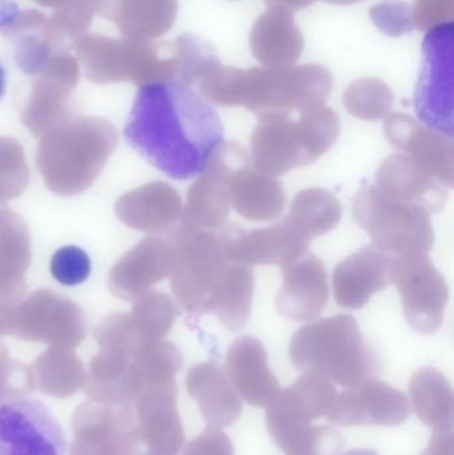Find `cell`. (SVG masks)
<instances>
[{"mask_svg":"<svg viewBox=\"0 0 454 455\" xmlns=\"http://www.w3.org/2000/svg\"><path fill=\"white\" fill-rule=\"evenodd\" d=\"M187 389L210 427L226 429L242 416V400L216 363L194 366L187 374Z\"/></svg>","mask_w":454,"mask_h":455,"instance_id":"obj_23","label":"cell"},{"mask_svg":"<svg viewBox=\"0 0 454 455\" xmlns=\"http://www.w3.org/2000/svg\"><path fill=\"white\" fill-rule=\"evenodd\" d=\"M421 455H428V454H426V451H424V453H423V454H421Z\"/></svg>","mask_w":454,"mask_h":455,"instance_id":"obj_46","label":"cell"},{"mask_svg":"<svg viewBox=\"0 0 454 455\" xmlns=\"http://www.w3.org/2000/svg\"><path fill=\"white\" fill-rule=\"evenodd\" d=\"M268 3H276V4H279V3H282V4L288 5V7L292 8H301L304 7V5L311 4L314 0H267Z\"/></svg>","mask_w":454,"mask_h":455,"instance_id":"obj_40","label":"cell"},{"mask_svg":"<svg viewBox=\"0 0 454 455\" xmlns=\"http://www.w3.org/2000/svg\"><path fill=\"white\" fill-rule=\"evenodd\" d=\"M293 114V112H292ZM292 114L260 117L251 136V164L267 175L282 176L312 164L339 139L340 120L324 104Z\"/></svg>","mask_w":454,"mask_h":455,"instance_id":"obj_3","label":"cell"},{"mask_svg":"<svg viewBox=\"0 0 454 455\" xmlns=\"http://www.w3.org/2000/svg\"><path fill=\"white\" fill-rule=\"evenodd\" d=\"M344 104L357 119L376 122L388 116L394 104V95L378 80H360L346 90Z\"/></svg>","mask_w":454,"mask_h":455,"instance_id":"obj_33","label":"cell"},{"mask_svg":"<svg viewBox=\"0 0 454 455\" xmlns=\"http://www.w3.org/2000/svg\"><path fill=\"white\" fill-rule=\"evenodd\" d=\"M229 261L237 264L287 267L306 256L311 240L287 220L263 229L245 230L236 226L218 229Z\"/></svg>","mask_w":454,"mask_h":455,"instance_id":"obj_13","label":"cell"},{"mask_svg":"<svg viewBox=\"0 0 454 455\" xmlns=\"http://www.w3.org/2000/svg\"><path fill=\"white\" fill-rule=\"evenodd\" d=\"M175 384L162 385L151 395L147 414L151 443L156 455H176L184 443V430L176 411Z\"/></svg>","mask_w":454,"mask_h":455,"instance_id":"obj_31","label":"cell"},{"mask_svg":"<svg viewBox=\"0 0 454 455\" xmlns=\"http://www.w3.org/2000/svg\"><path fill=\"white\" fill-rule=\"evenodd\" d=\"M283 286L276 297L282 317L309 323L322 315L330 299L324 264L316 256H304L283 270Z\"/></svg>","mask_w":454,"mask_h":455,"instance_id":"obj_19","label":"cell"},{"mask_svg":"<svg viewBox=\"0 0 454 455\" xmlns=\"http://www.w3.org/2000/svg\"><path fill=\"white\" fill-rule=\"evenodd\" d=\"M250 164L244 147L237 141L221 143L211 156L204 175L189 189L181 223L200 230L224 227L231 211L229 181L240 168Z\"/></svg>","mask_w":454,"mask_h":455,"instance_id":"obj_10","label":"cell"},{"mask_svg":"<svg viewBox=\"0 0 454 455\" xmlns=\"http://www.w3.org/2000/svg\"><path fill=\"white\" fill-rule=\"evenodd\" d=\"M50 267L51 275L61 285H80L90 277L91 259L83 249L64 246L53 254Z\"/></svg>","mask_w":454,"mask_h":455,"instance_id":"obj_36","label":"cell"},{"mask_svg":"<svg viewBox=\"0 0 454 455\" xmlns=\"http://www.w3.org/2000/svg\"><path fill=\"white\" fill-rule=\"evenodd\" d=\"M415 109L426 127L453 136V21L432 27L423 42Z\"/></svg>","mask_w":454,"mask_h":455,"instance_id":"obj_8","label":"cell"},{"mask_svg":"<svg viewBox=\"0 0 454 455\" xmlns=\"http://www.w3.org/2000/svg\"><path fill=\"white\" fill-rule=\"evenodd\" d=\"M293 365L351 389L370 379L375 360L352 315L315 321L296 331L290 345Z\"/></svg>","mask_w":454,"mask_h":455,"instance_id":"obj_4","label":"cell"},{"mask_svg":"<svg viewBox=\"0 0 454 455\" xmlns=\"http://www.w3.org/2000/svg\"><path fill=\"white\" fill-rule=\"evenodd\" d=\"M343 208L327 189L308 188L299 192L285 220L312 240L335 229L340 223Z\"/></svg>","mask_w":454,"mask_h":455,"instance_id":"obj_30","label":"cell"},{"mask_svg":"<svg viewBox=\"0 0 454 455\" xmlns=\"http://www.w3.org/2000/svg\"><path fill=\"white\" fill-rule=\"evenodd\" d=\"M226 374L239 397L256 408H267L280 392L276 376L258 339L243 336L229 347Z\"/></svg>","mask_w":454,"mask_h":455,"instance_id":"obj_22","label":"cell"},{"mask_svg":"<svg viewBox=\"0 0 454 455\" xmlns=\"http://www.w3.org/2000/svg\"><path fill=\"white\" fill-rule=\"evenodd\" d=\"M343 455H378L375 451H367V449H354L349 451L348 453Z\"/></svg>","mask_w":454,"mask_h":455,"instance_id":"obj_43","label":"cell"},{"mask_svg":"<svg viewBox=\"0 0 454 455\" xmlns=\"http://www.w3.org/2000/svg\"><path fill=\"white\" fill-rule=\"evenodd\" d=\"M28 184V168L20 144L0 138V211L8 200L15 199Z\"/></svg>","mask_w":454,"mask_h":455,"instance_id":"obj_35","label":"cell"},{"mask_svg":"<svg viewBox=\"0 0 454 455\" xmlns=\"http://www.w3.org/2000/svg\"><path fill=\"white\" fill-rule=\"evenodd\" d=\"M85 76L93 83L124 82L136 84L176 79L178 58L160 59L159 47L146 40H117L85 35L75 43Z\"/></svg>","mask_w":454,"mask_h":455,"instance_id":"obj_6","label":"cell"},{"mask_svg":"<svg viewBox=\"0 0 454 455\" xmlns=\"http://www.w3.org/2000/svg\"><path fill=\"white\" fill-rule=\"evenodd\" d=\"M0 301H3V302H8V304H13V302H11V301H8L7 299H5L4 296H3L2 293H0Z\"/></svg>","mask_w":454,"mask_h":455,"instance_id":"obj_44","label":"cell"},{"mask_svg":"<svg viewBox=\"0 0 454 455\" xmlns=\"http://www.w3.org/2000/svg\"><path fill=\"white\" fill-rule=\"evenodd\" d=\"M253 291L255 275L251 267L231 262L213 291L211 313L229 331H242L250 320Z\"/></svg>","mask_w":454,"mask_h":455,"instance_id":"obj_29","label":"cell"},{"mask_svg":"<svg viewBox=\"0 0 454 455\" xmlns=\"http://www.w3.org/2000/svg\"><path fill=\"white\" fill-rule=\"evenodd\" d=\"M8 334L29 341L75 347L85 334L82 309L52 291H37L11 310Z\"/></svg>","mask_w":454,"mask_h":455,"instance_id":"obj_12","label":"cell"},{"mask_svg":"<svg viewBox=\"0 0 454 455\" xmlns=\"http://www.w3.org/2000/svg\"><path fill=\"white\" fill-rule=\"evenodd\" d=\"M231 205L251 221H272L285 208L284 189L275 176L267 175L250 165L240 168L229 181Z\"/></svg>","mask_w":454,"mask_h":455,"instance_id":"obj_26","label":"cell"},{"mask_svg":"<svg viewBox=\"0 0 454 455\" xmlns=\"http://www.w3.org/2000/svg\"><path fill=\"white\" fill-rule=\"evenodd\" d=\"M392 283L399 289L410 328L424 336L436 333L444 321L450 288L426 253L410 251L394 256Z\"/></svg>","mask_w":454,"mask_h":455,"instance_id":"obj_9","label":"cell"},{"mask_svg":"<svg viewBox=\"0 0 454 455\" xmlns=\"http://www.w3.org/2000/svg\"><path fill=\"white\" fill-rule=\"evenodd\" d=\"M394 254L375 245L351 254L333 270V294L339 307L362 309L373 294L392 283Z\"/></svg>","mask_w":454,"mask_h":455,"instance_id":"obj_17","label":"cell"},{"mask_svg":"<svg viewBox=\"0 0 454 455\" xmlns=\"http://www.w3.org/2000/svg\"><path fill=\"white\" fill-rule=\"evenodd\" d=\"M37 4L44 5V7H60L67 0H35Z\"/></svg>","mask_w":454,"mask_h":455,"instance_id":"obj_41","label":"cell"},{"mask_svg":"<svg viewBox=\"0 0 454 455\" xmlns=\"http://www.w3.org/2000/svg\"><path fill=\"white\" fill-rule=\"evenodd\" d=\"M72 90L47 80H37L32 87L23 120L35 136L44 135L64 120L68 119V98Z\"/></svg>","mask_w":454,"mask_h":455,"instance_id":"obj_32","label":"cell"},{"mask_svg":"<svg viewBox=\"0 0 454 455\" xmlns=\"http://www.w3.org/2000/svg\"><path fill=\"white\" fill-rule=\"evenodd\" d=\"M338 392L332 382L316 373H304L287 389L280 390L267 406V427L274 435L291 427L312 424L327 416Z\"/></svg>","mask_w":454,"mask_h":455,"instance_id":"obj_16","label":"cell"},{"mask_svg":"<svg viewBox=\"0 0 454 455\" xmlns=\"http://www.w3.org/2000/svg\"><path fill=\"white\" fill-rule=\"evenodd\" d=\"M31 259L29 235L20 216L0 211V293L11 302H19L26 291L24 273Z\"/></svg>","mask_w":454,"mask_h":455,"instance_id":"obj_27","label":"cell"},{"mask_svg":"<svg viewBox=\"0 0 454 455\" xmlns=\"http://www.w3.org/2000/svg\"><path fill=\"white\" fill-rule=\"evenodd\" d=\"M410 405L416 416L434 433L452 432L454 395L452 385L436 369L423 368L410 381Z\"/></svg>","mask_w":454,"mask_h":455,"instance_id":"obj_28","label":"cell"},{"mask_svg":"<svg viewBox=\"0 0 454 455\" xmlns=\"http://www.w3.org/2000/svg\"><path fill=\"white\" fill-rule=\"evenodd\" d=\"M392 146L404 152L413 163L436 178L447 188L454 183V143L452 136L426 127L404 114L386 116L384 125Z\"/></svg>","mask_w":454,"mask_h":455,"instance_id":"obj_15","label":"cell"},{"mask_svg":"<svg viewBox=\"0 0 454 455\" xmlns=\"http://www.w3.org/2000/svg\"><path fill=\"white\" fill-rule=\"evenodd\" d=\"M66 437L47 405L35 398L0 403V455H64Z\"/></svg>","mask_w":454,"mask_h":455,"instance_id":"obj_11","label":"cell"},{"mask_svg":"<svg viewBox=\"0 0 454 455\" xmlns=\"http://www.w3.org/2000/svg\"><path fill=\"white\" fill-rule=\"evenodd\" d=\"M175 256V248L167 238H146L115 265L109 275L112 293L130 301L140 299L171 275Z\"/></svg>","mask_w":454,"mask_h":455,"instance_id":"obj_18","label":"cell"},{"mask_svg":"<svg viewBox=\"0 0 454 455\" xmlns=\"http://www.w3.org/2000/svg\"><path fill=\"white\" fill-rule=\"evenodd\" d=\"M178 315V307L170 296L151 291L139 299L130 315L107 318L96 336L119 339L131 349H138L167 336Z\"/></svg>","mask_w":454,"mask_h":455,"instance_id":"obj_20","label":"cell"},{"mask_svg":"<svg viewBox=\"0 0 454 455\" xmlns=\"http://www.w3.org/2000/svg\"><path fill=\"white\" fill-rule=\"evenodd\" d=\"M48 19L36 10L21 11L15 2L0 0V34L13 37L45 26Z\"/></svg>","mask_w":454,"mask_h":455,"instance_id":"obj_37","label":"cell"},{"mask_svg":"<svg viewBox=\"0 0 454 455\" xmlns=\"http://www.w3.org/2000/svg\"><path fill=\"white\" fill-rule=\"evenodd\" d=\"M167 238L176 254L170 275L173 294L191 315L211 313L213 291L231 264L218 230L195 229L181 223L171 228Z\"/></svg>","mask_w":454,"mask_h":455,"instance_id":"obj_5","label":"cell"},{"mask_svg":"<svg viewBox=\"0 0 454 455\" xmlns=\"http://www.w3.org/2000/svg\"><path fill=\"white\" fill-rule=\"evenodd\" d=\"M331 2H341V3H346V2H354V0H331Z\"/></svg>","mask_w":454,"mask_h":455,"instance_id":"obj_45","label":"cell"},{"mask_svg":"<svg viewBox=\"0 0 454 455\" xmlns=\"http://www.w3.org/2000/svg\"><path fill=\"white\" fill-rule=\"evenodd\" d=\"M410 403L404 393L386 382L367 379L340 393L327 414L340 427H399L407 421Z\"/></svg>","mask_w":454,"mask_h":455,"instance_id":"obj_14","label":"cell"},{"mask_svg":"<svg viewBox=\"0 0 454 455\" xmlns=\"http://www.w3.org/2000/svg\"><path fill=\"white\" fill-rule=\"evenodd\" d=\"M426 453L428 455H454L453 432L434 433Z\"/></svg>","mask_w":454,"mask_h":455,"instance_id":"obj_39","label":"cell"},{"mask_svg":"<svg viewBox=\"0 0 454 455\" xmlns=\"http://www.w3.org/2000/svg\"><path fill=\"white\" fill-rule=\"evenodd\" d=\"M93 13L92 0H67L47 20L45 34L56 44L66 47L64 39H79L92 21Z\"/></svg>","mask_w":454,"mask_h":455,"instance_id":"obj_34","label":"cell"},{"mask_svg":"<svg viewBox=\"0 0 454 455\" xmlns=\"http://www.w3.org/2000/svg\"><path fill=\"white\" fill-rule=\"evenodd\" d=\"M116 212L132 229L163 232L181 218L183 203L170 184L157 181L125 195L117 202Z\"/></svg>","mask_w":454,"mask_h":455,"instance_id":"obj_25","label":"cell"},{"mask_svg":"<svg viewBox=\"0 0 454 455\" xmlns=\"http://www.w3.org/2000/svg\"><path fill=\"white\" fill-rule=\"evenodd\" d=\"M116 143V128L107 120L69 116L43 135L37 170L53 194H82L100 175Z\"/></svg>","mask_w":454,"mask_h":455,"instance_id":"obj_2","label":"cell"},{"mask_svg":"<svg viewBox=\"0 0 454 455\" xmlns=\"http://www.w3.org/2000/svg\"><path fill=\"white\" fill-rule=\"evenodd\" d=\"M127 143L149 164L175 180L204 173L223 143L215 109L179 80L141 84L124 127Z\"/></svg>","mask_w":454,"mask_h":455,"instance_id":"obj_1","label":"cell"},{"mask_svg":"<svg viewBox=\"0 0 454 455\" xmlns=\"http://www.w3.org/2000/svg\"><path fill=\"white\" fill-rule=\"evenodd\" d=\"M184 455H235L234 445L221 429L210 427L187 445Z\"/></svg>","mask_w":454,"mask_h":455,"instance_id":"obj_38","label":"cell"},{"mask_svg":"<svg viewBox=\"0 0 454 455\" xmlns=\"http://www.w3.org/2000/svg\"><path fill=\"white\" fill-rule=\"evenodd\" d=\"M376 188L386 196L421 208L429 215L444 208L450 189L404 154L392 155L378 168Z\"/></svg>","mask_w":454,"mask_h":455,"instance_id":"obj_21","label":"cell"},{"mask_svg":"<svg viewBox=\"0 0 454 455\" xmlns=\"http://www.w3.org/2000/svg\"><path fill=\"white\" fill-rule=\"evenodd\" d=\"M95 12L116 24L127 39L162 36L173 26L176 0H92Z\"/></svg>","mask_w":454,"mask_h":455,"instance_id":"obj_24","label":"cell"},{"mask_svg":"<svg viewBox=\"0 0 454 455\" xmlns=\"http://www.w3.org/2000/svg\"><path fill=\"white\" fill-rule=\"evenodd\" d=\"M5 88H7V80H5L4 69L0 67V99L4 96Z\"/></svg>","mask_w":454,"mask_h":455,"instance_id":"obj_42","label":"cell"},{"mask_svg":"<svg viewBox=\"0 0 454 455\" xmlns=\"http://www.w3.org/2000/svg\"><path fill=\"white\" fill-rule=\"evenodd\" d=\"M354 218L370 233L376 248L394 256L410 251L428 253L434 246L431 215L386 196L376 187H364L354 197Z\"/></svg>","mask_w":454,"mask_h":455,"instance_id":"obj_7","label":"cell"}]
</instances>
